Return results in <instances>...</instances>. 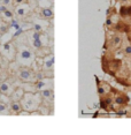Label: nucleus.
Masks as SVG:
<instances>
[{
    "label": "nucleus",
    "mask_w": 131,
    "mask_h": 135,
    "mask_svg": "<svg viewBox=\"0 0 131 135\" xmlns=\"http://www.w3.org/2000/svg\"><path fill=\"white\" fill-rule=\"evenodd\" d=\"M114 102L116 103L117 105H125V104L129 102V97L123 93H118V94H116V96L114 97Z\"/></svg>",
    "instance_id": "9d476101"
},
{
    "label": "nucleus",
    "mask_w": 131,
    "mask_h": 135,
    "mask_svg": "<svg viewBox=\"0 0 131 135\" xmlns=\"http://www.w3.org/2000/svg\"><path fill=\"white\" fill-rule=\"evenodd\" d=\"M122 42H123V38H122V36L120 35V33H116V35L112 36L111 41H109L108 43V46L112 49V50H116V49H118L121 46Z\"/></svg>",
    "instance_id": "6e6552de"
},
{
    "label": "nucleus",
    "mask_w": 131,
    "mask_h": 135,
    "mask_svg": "<svg viewBox=\"0 0 131 135\" xmlns=\"http://www.w3.org/2000/svg\"><path fill=\"white\" fill-rule=\"evenodd\" d=\"M22 88L24 89L25 93H37V87H36L35 82H23Z\"/></svg>",
    "instance_id": "f8f14e48"
},
{
    "label": "nucleus",
    "mask_w": 131,
    "mask_h": 135,
    "mask_svg": "<svg viewBox=\"0 0 131 135\" xmlns=\"http://www.w3.org/2000/svg\"><path fill=\"white\" fill-rule=\"evenodd\" d=\"M36 54L32 51V49L20 46V49H16V53H15V60L19 62L20 66H31L35 61Z\"/></svg>",
    "instance_id": "f03ea898"
},
{
    "label": "nucleus",
    "mask_w": 131,
    "mask_h": 135,
    "mask_svg": "<svg viewBox=\"0 0 131 135\" xmlns=\"http://www.w3.org/2000/svg\"><path fill=\"white\" fill-rule=\"evenodd\" d=\"M23 112V106L21 100H11L9 103V114L19 115Z\"/></svg>",
    "instance_id": "0eeeda50"
},
{
    "label": "nucleus",
    "mask_w": 131,
    "mask_h": 135,
    "mask_svg": "<svg viewBox=\"0 0 131 135\" xmlns=\"http://www.w3.org/2000/svg\"><path fill=\"white\" fill-rule=\"evenodd\" d=\"M16 78L22 82H36L39 80L37 73L29 66H20L16 69Z\"/></svg>",
    "instance_id": "7ed1b4c3"
},
{
    "label": "nucleus",
    "mask_w": 131,
    "mask_h": 135,
    "mask_svg": "<svg viewBox=\"0 0 131 135\" xmlns=\"http://www.w3.org/2000/svg\"><path fill=\"white\" fill-rule=\"evenodd\" d=\"M16 87L17 85L14 84V82H11L9 80H4V81L0 82V94L11 96L12 93H13L14 89Z\"/></svg>",
    "instance_id": "20e7f679"
},
{
    "label": "nucleus",
    "mask_w": 131,
    "mask_h": 135,
    "mask_svg": "<svg viewBox=\"0 0 131 135\" xmlns=\"http://www.w3.org/2000/svg\"><path fill=\"white\" fill-rule=\"evenodd\" d=\"M40 15L41 17H44V19H52L53 17V9L50 7H43L41 8V12H40Z\"/></svg>",
    "instance_id": "ddd939ff"
},
{
    "label": "nucleus",
    "mask_w": 131,
    "mask_h": 135,
    "mask_svg": "<svg viewBox=\"0 0 131 135\" xmlns=\"http://www.w3.org/2000/svg\"><path fill=\"white\" fill-rule=\"evenodd\" d=\"M43 72L44 73H53V67H54V57L52 56H47L43 59Z\"/></svg>",
    "instance_id": "423d86ee"
},
{
    "label": "nucleus",
    "mask_w": 131,
    "mask_h": 135,
    "mask_svg": "<svg viewBox=\"0 0 131 135\" xmlns=\"http://www.w3.org/2000/svg\"><path fill=\"white\" fill-rule=\"evenodd\" d=\"M0 114H9V104L0 100Z\"/></svg>",
    "instance_id": "4468645a"
},
{
    "label": "nucleus",
    "mask_w": 131,
    "mask_h": 135,
    "mask_svg": "<svg viewBox=\"0 0 131 135\" xmlns=\"http://www.w3.org/2000/svg\"><path fill=\"white\" fill-rule=\"evenodd\" d=\"M109 90H111V85L108 83H106V82H102V83L98 84V93L100 96H106Z\"/></svg>",
    "instance_id": "9b49d317"
},
{
    "label": "nucleus",
    "mask_w": 131,
    "mask_h": 135,
    "mask_svg": "<svg viewBox=\"0 0 131 135\" xmlns=\"http://www.w3.org/2000/svg\"><path fill=\"white\" fill-rule=\"evenodd\" d=\"M15 13H16L17 16H21V17H22V16H24V15H25L27 11H25V8H24V7H21V5H20V7L15 9Z\"/></svg>",
    "instance_id": "2eb2a0df"
},
{
    "label": "nucleus",
    "mask_w": 131,
    "mask_h": 135,
    "mask_svg": "<svg viewBox=\"0 0 131 135\" xmlns=\"http://www.w3.org/2000/svg\"><path fill=\"white\" fill-rule=\"evenodd\" d=\"M2 15H4L5 17H7V19H11V20L14 17V13H13V12H12L11 9H8V8L4 12V13H2Z\"/></svg>",
    "instance_id": "dca6fc26"
},
{
    "label": "nucleus",
    "mask_w": 131,
    "mask_h": 135,
    "mask_svg": "<svg viewBox=\"0 0 131 135\" xmlns=\"http://www.w3.org/2000/svg\"><path fill=\"white\" fill-rule=\"evenodd\" d=\"M39 95H40L41 99L44 103H52L54 99V93H53V88H43L39 90Z\"/></svg>",
    "instance_id": "39448f33"
},
{
    "label": "nucleus",
    "mask_w": 131,
    "mask_h": 135,
    "mask_svg": "<svg viewBox=\"0 0 131 135\" xmlns=\"http://www.w3.org/2000/svg\"><path fill=\"white\" fill-rule=\"evenodd\" d=\"M33 30H36V31L40 32L41 30H43V28H41V26H40V24H37V23H36L35 26H33Z\"/></svg>",
    "instance_id": "6ab92c4d"
},
{
    "label": "nucleus",
    "mask_w": 131,
    "mask_h": 135,
    "mask_svg": "<svg viewBox=\"0 0 131 135\" xmlns=\"http://www.w3.org/2000/svg\"><path fill=\"white\" fill-rule=\"evenodd\" d=\"M41 103H43V99L40 95L37 93H24L22 99H21L23 111H25L27 113H32V112L38 111Z\"/></svg>",
    "instance_id": "f257e3e1"
},
{
    "label": "nucleus",
    "mask_w": 131,
    "mask_h": 135,
    "mask_svg": "<svg viewBox=\"0 0 131 135\" xmlns=\"http://www.w3.org/2000/svg\"><path fill=\"white\" fill-rule=\"evenodd\" d=\"M7 6H5V5H2L1 4V2H0V14H2V13H4V12L6 11V9H7Z\"/></svg>",
    "instance_id": "aec40b11"
},
{
    "label": "nucleus",
    "mask_w": 131,
    "mask_h": 135,
    "mask_svg": "<svg viewBox=\"0 0 131 135\" xmlns=\"http://www.w3.org/2000/svg\"><path fill=\"white\" fill-rule=\"evenodd\" d=\"M24 93H25V91H24V89L22 87H16L11 95V99L12 100H21Z\"/></svg>",
    "instance_id": "1a4fd4ad"
},
{
    "label": "nucleus",
    "mask_w": 131,
    "mask_h": 135,
    "mask_svg": "<svg viewBox=\"0 0 131 135\" xmlns=\"http://www.w3.org/2000/svg\"><path fill=\"white\" fill-rule=\"evenodd\" d=\"M0 2H1L2 5H5V6H11V5H13L14 4V0H0Z\"/></svg>",
    "instance_id": "a211bd4d"
},
{
    "label": "nucleus",
    "mask_w": 131,
    "mask_h": 135,
    "mask_svg": "<svg viewBox=\"0 0 131 135\" xmlns=\"http://www.w3.org/2000/svg\"><path fill=\"white\" fill-rule=\"evenodd\" d=\"M1 57H2V53H1V50H0V59H1Z\"/></svg>",
    "instance_id": "4be33fe9"
},
{
    "label": "nucleus",
    "mask_w": 131,
    "mask_h": 135,
    "mask_svg": "<svg viewBox=\"0 0 131 135\" xmlns=\"http://www.w3.org/2000/svg\"><path fill=\"white\" fill-rule=\"evenodd\" d=\"M121 1H123V2H124V1H128V0H121Z\"/></svg>",
    "instance_id": "5701e85b"
},
{
    "label": "nucleus",
    "mask_w": 131,
    "mask_h": 135,
    "mask_svg": "<svg viewBox=\"0 0 131 135\" xmlns=\"http://www.w3.org/2000/svg\"><path fill=\"white\" fill-rule=\"evenodd\" d=\"M28 0H14V4L15 5H22V4H25Z\"/></svg>",
    "instance_id": "412c9836"
},
{
    "label": "nucleus",
    "mask_w": 131,
    "mask_h": 135,
    "mask_svg": "<svg viewBox=\"0 0 131 135\" xmlns=\"http://www.w3.org/2000/svg\"><path fill=\"white\" fill-rule=\"evenodd\" d=\"M123 52H124V54L128 57H131V43L130 44H128L125 45V46L123 47Z\"/></svg>",
    "instance_id": "f3484780"
}]
</instances>
